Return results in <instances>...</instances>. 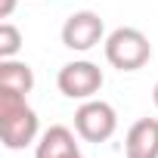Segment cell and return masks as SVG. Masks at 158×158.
Here are the masks:
<instances>
[{"label": "cell", "instance_id": "6da1fadb", "mask_svg": "<svg viewBox=\"0 0 158 158\" xmlns=\"http://www.w3.org/2000/svg\"><path fill=\"white\" fill-rule=\"evenodd\" d=\"M0 136H3V146L13 152L40 139L37 112L28 106L25 93H16L10 87H0Z\"/></svg>", "mask_w": 158, "mask_h": 158}, {"label": "cell", "instance_id": "7a4b0ae2", "mask_svg": "<svg viewBox=\"0 0 158 158\" xmlns=\"http://www.w3.org/2000/svg\"><path fill=\"white\" fill-rule=\"evenodd\" d=\"M106 62L118 71H139L152 59V44L139 28H115L106 37Z\"/></svg>", "mask_w": 158, "mask_h": 158}, {"label": "cell", "instance_id": "3957f363", "mask_svg": "<svg viewBox=\"0 0 158 158\" xmlns=\"http://www.w3.org/2000/svg\"><path fill=\"white\" fill-rule=\"evenodd\" d=\"M74 130L87 143H106L118 130V112L106 99H84L74 112Z\"/></svg>", "mask_w": 158, "mask_h": 158}, {"label": "cell", "instance_id": "277c9868", "mask_svg": "<svg viewBox=\"0 0 158 158\" xmlns=\"http://www.w3.org/2000/svg\"><path fill=\"white\" fill-rule=\"evenodd\" d=\"M106 84V77H102V68L93 65L90 59H74V62H65L56 74V87L62 96L68 99H93Z\"/></svg>", "mask_w": 158, "mask_h": 158}, {"label": "cell", "instance_id": "5b68a950", "mask_svg": "<svg viewBox=\"0 0 158 158\" xmlns=\"http://www.w3.org/2000/svg\"><path fill=\"white\" fill-rule=\"evenodd\" d=\"M62 44L74 53H87L99 44H106V25L99 13L93 10H77L62 22Z\"/></svg>", "mask_w": 158, "mask_h": 158}, {"label": "cell", "instance_id": "8992f818", "mask_svg": "<svg viewBox=\"0 0 158 158\" xmlns=\"http://www.w3.org/2000/svg\"><path fill=\"white\" fill-rule=\"evenodd\" d=\"M77 130H68L65 124H53L50 130L40 133L37 146H34V158H77L81 146L74 139Z\"/></svg>", "mask_w": 158, "mask_h": 158}, {"label": "cell", "instance_id": "52a82bcc", "mask_svg": "<svg viewBox=\"0 0 158 158\" xmlns=\"http://www.w3.org/2000/svg\"><path fill=\"white\" fill-rule=\"evenodd\" d=\"M127 158H158V118H139L124 136Z\"/></svg>", "mask_w": 158, "mask_h": 158}, {"label": "cell", "instance_id": "ba28073f", "mask_svg": "<svg viewBox=\"0 0 158 158\" xmlns=\"http://www.w3.org/2000/svg\"><path fill=\"white\" fill-rule=\"evenodd\" d=\"M0 87L28 96L34 90V68L22 59H0Z\"/></svg>", "mask_w": 158, "mask_h": 158}, {"label": "cell", "instance_id": "9c48e42d", "mask_svg": "<svg viewBox=\"0 0 158 158\" xmlns=\"http://www.w3.org/2000/svg\"><path fill=\"white\" fill-rule=\"evenodd\" d=\"M22 50V31L13 22H0V59H16Z\"/></svg>", "mask_w": 158, "mask_h": 158}, {"label": "cell", "instance_id": "30bf717a", "mask_svg": "<svg viewBox=\"0 0 158 158\" xmlns=\"http://www.w3.org/2000/svg\"><path fill=\"white\" fill-rule=\"evenodd\" d=\"M16 3L19 0H0V19H10L16 13Z\"/></svg>", "mask_w": 158, "mask_h": 158}, {"label": "cell", "instance_id": "8fae6325", "mask_svg": "<svg viewBox=\"0 0 158 158\" xmlns=\"http://www.w3.org/2000/svg\"><path fill=\"white\" fill-rule=\"evenodd\" d=\"M152 102H155V109H158V84L152 87Z\"/></svg>", "mask_w": 158, "mask_h": 158}, {"label": "cell", "instance_id": "7c38bea8", "mask_svg": "<svg viewBox=\"0 0 158 158\" xmlns=\"http://www.w3.org/2000/svg\"><path fill=\"white\" fill-rule=\"evenodd\" d=\"M77 158H84V155H77Z\"/></svg>", "mask_w": 158, "mask_h": 158}]
</instances>
